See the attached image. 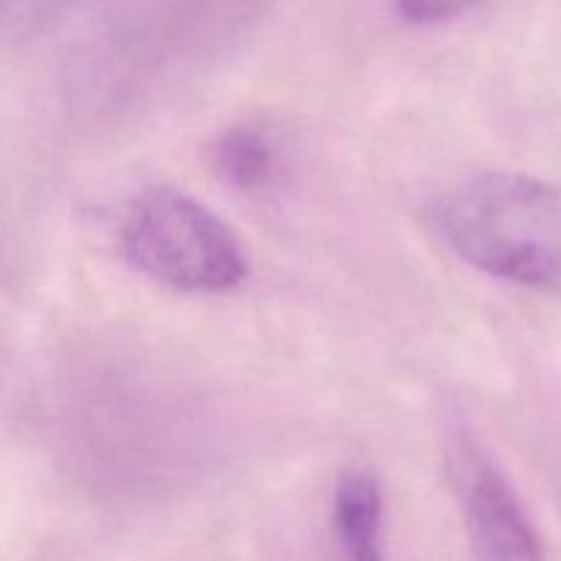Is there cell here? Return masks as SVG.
Returning <instances> with one entry per match:
<instances>
[{"instance_id":"obj_2","label":"cell","mask_w":561,"mask_h":561,"mask_svg":"<svg viewBox=\"0 0 561 561\" xmlns=\"http://www.w3.org/2000/svg\"><path fill=\"white\" fill-rule=\"evenodd\" d=\"M118 244L137 272L184 294H228L247 277L233 230L173 186H151L126 203Z\"/></svg>"},{"instance_id":"obj_1","label":"cell","mask_w":561,"mask_h":561,"mask_svg":"<svg viewBox=\"0 0 561 561\" xmlns=\"http://www.w3.org/2000/svg\"><path fill=\"white\" fill-rule=\"evenodd\" d=\"M449 250L488 277L561 296V190L518 173H482L436 203Z\"/></svg>"},{"instance_id":"obj_5","label":"cell","mask_w":561,"mask_h":561,"mask_svg":"<svg viewBox=\"0 0 561 561\" xmlns=\"http://www.w3.org/2000/svg\"><path fill=\"white\" fill-rule=\"evenodd\" d=\"M334 535L345 561H383L381 491L373 474L348 469L334 485Z\"/></svg>"},{"instance_id":"obj_4","label":"cell","mask_w":561,"mask_h":561,"mask_svg":"<svg viewBox=\"0 0 561 561\" xmlns=\"http://www.w3.org/2000/svg\"><path fill=\"white\" fill-rule=\"evenodd\" d=\"M208 153L214 173L247 195L272 190L283 170V151L272 131L261 124L228 126L219 131Z\"/></svg>"},{"instance_id":"obj_6","label":"cell","mask_w":561,"mask_h":561,"mask_svg":"<svg viewBox=\"0 0 561 561\" xmlns=\"http://www.w3.org/2000/svg\"><path fill=\"white\" fill-rule=\"evenodd\" d=\"M485 0H398V11L409 22L431 25V22H447L466 11L477 9Z\"/></svg>"},{"instance_id":"obj_3","label":"cell","mask_w":561,"mask_h":561,"mask_svg":"<svg viewBox=\"0 0 561 561\" xmlns=\"http://www.w3.org/2000/svg\"><path fill=\"white\" fill-rule=\"evenodd\" d=\"M453 477L480 561H546V551L496 460L460 431L453 442Z\"/></svg>"}]
</instances>
